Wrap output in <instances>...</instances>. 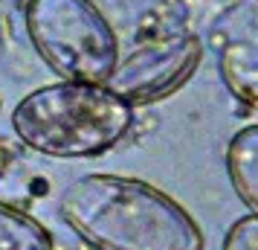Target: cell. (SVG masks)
<instances>
[{"mask_svg":"<svg viewBox=\"0 0 258 250\" xmlns=\"http://www.w3.org/2000/svg\"><path fill=\"white\" fill-rule=\"evenodd\" d=\"M61 218L96 250H203L186 207L145 180L84 175L61 195Z\"/></svg>","mask_w":258,"mask_h":250,"instance_id":"cell-1","label":"cell"},{"mask_svg":"<svg viewBox=\"0 0 258 250\" xmlns=\"http://www.w3.org/2000/svg\"><path fill=\"white\" fill-rule=\"evenodd\" d=\"M134 105L96 82H55L24 96L12 128L32 152L47 157H96L125 140Z\"/></svg>","mask_w":258,"mask_h":250,"instance_id":"cell-2","label":"cell"},{"mask_svg":"<svg viewBox=\"0 0 258 250\" xmlns=\"http://www.w3.org/2000/svg\"><path fill=\"white\" fill-rule=\"evenodd\" d=\"M26 32L61 82L105 84L119 64V41L90 0H26Z\"/></svg>","mask_w":258,"mask_h":250,"instance_id":"cell-3","label":"cell"},{"mask_svg":"<svg viewBox=\"0 0 258 250\" xmlns=\"http://www.w3.org/2000/svg\"><path fill=\"white\" fill-rule=\"evenodd\" d=\"M200 61V41L191 32L168 35L134 49L128 59H119L110 73L107 87L125 102H151L177 90Z\"/></svg>","mask_w":258,"mask_h":250,"instance_id":"cell-4","label":"cell"},{"mask_svg":"<svg viewBox=\"0 0 258 250\" xmlns=\"http://www.w3.org/2000/svg\"><path fill=\"white\" fill-rule=\"evenodd\" d=\"M209 44L229 93L258 111V0L223 3L212 18Z\"/></svg>","mask_w":258,"mask_h":250,"instance_id":"cell-5","label":"cell"},{"mask_svg":"<svg viewBox=\"0 0 258 250\" xmlns=\"http://www.w3.org/2000/svg\"><path fill=\"white\" fill-rule=\"evenodd\" d=\"M226 172L241 201L258 215V125H246L229 140Z\"/></svg>","mask_w":258,"mask_h":250,"instance_id":"cell-6","label":"cell"},{"mask_svg":"<svg viewBox=\"0 0 258 250\" xmlns=\"http://www.w3.org/2000/svg\"><path fill=\"white\" fill-rule=\"evenodd\" d=\"M0 250H52V238L32 215L0 201Z\"/></svg>","mask_w":258,"mask_h":250,"instance_id":"cell-7","label":"cell"},{"mask_svg":"<svg viewBox=\"0 0 258 250\" xmlns=\"http://www.w3.org/2000/svg\"><path fill=\"white\" fill-rule=\"evenodd\" d=\"M221 250H258V215H241L226 230Z\"/></svg>","mask_w":258,"mask_h":250,"instance_id":"cell-8","label":"cell"},{"mask_svg":"<svg viewBox=\"0 0 258 250\" xmlns=\"http://www.w3.org/2000/svg\"><path fill=\"white\" fill-rule=\"evenodd\" d=\"M177 3H183V6H186V3H229V0H177Z\"/></svg>","mask_w":258,"mask_h":250,"instance_id":"cell-9","label":"cell"}]
</instances>
